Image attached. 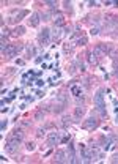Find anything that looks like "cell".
I'll use <instances>...</instances> for the list:
<instances>
[{
    "label": "cell",
    "mask_w": 118,
    "mask_h": 164,
    "mask_svg": "<svg viewBox=\"0 0 118 164\" xmlns=\"http://www.w3.org/2000/svg\"><path fill=\"white\" fill-rule=\"evenodd\" d=\"M27 14L28 13L25 11V9H11L9 14H8V22L9 24H17L19 21H22Z\"/></svg>",
    "instance_id": "6da1fadb"
},
{
    "label": "cell",
    "mask_w": 118,
    "mask_h": 164,
    "mask_svg": "<svg viewBox=\"0 0 118 164\" xmlns=\"http://www.w3.org/2000/svg\"><path fill=\"white\" fill-rule=\"evenodd\" d=\"M109 49H110L109 44L99 43V44H96V46L93 47V54H95L98 58H102V57H106L107 54H109Z\"/></svg>",
    "instance_id": "7a4b0ae2"
},
{
    "label": "cell",
    "mask_w": 118,
    "mask_h": 164,
    "mask_svg": "<svg viewBox=\"0 0 118 164\" xmlns=\"http://www.w3.org/2000/svg\"><path fill=\"white\" fill-rule=\"evenodd\" d=\"M38 41L41 46H47L49 41H51V30H49V28H43L38 35Z\"/></svg>",
    "instance_id": "3957f363"
},
{
    "label": "cell",
    "mask_w": 118,
    "mask_h": 164,
    "mask_svg": "<svg viewBox=\"0 0 118 164\" xmlns=\"http://www.w3.org/2000/svg\"><path fill=\"white\" fill-rule=\"evenodd\" d=\"M98 125H99V120H98V117L95 115H91V117H88L85 122H83V128L88 131H93V130H96Z\"/></svg>",
    "instance_id": "277c9868"
},
{
    "label": "cell",
    "mask_w": 118,
    "mask_h": 164,
    "mask_svg": "<svg viewBox=\"0 0 118 164\" xmlns=\"http://www.w3.org/2000/svg\"><path fill=\"white\" fill-rule=\"evenodd\" d=\"M9 139H14V141H17V142H22L24 139H25V133H24L22 128H14V130L9 133Z\"/></svg>",
    "instance_id": "5b68a950"
},
{
    "label": "cell",
    "mask_w": 118,
    "mask_h": 164,
    "mask_svg": "<svg viewBox=\"0 0 118 164\" xmlns=\"http://www.w3.org/2000/svg\"><path fill=\"white\" fill-rule=\"evenodd\" d=\"M19 144L21 142H17V141H14V139H7V142H5V152L7 153H14L19 148Z\"/></svg>",
    "instance_id": "8992f818"
},
{
    "label": "cell",
    "mask_w": 118,
    "mask_h": 164,
    "mask_svg": "<svg viewBox=\"0 0 118 164\" xmlns=\"http://www.w3.org/2000/svg\"><path fill=\"white\" fill-rule=\"evenodd\" d=\"M52 19H54V27H63L65 26V16H63V13H60V11H55L54 13V16H52Z\"/></svg>",
    "instance_id": "52a82bcc"
},
{
    "label": "cell",
    "mask_w": 118,
    "mask_h": 164,
    "mask_svg": "<svg viewBox=\"0 0 118 164\" xmlns=\"http://www.w3.org/2000/svg\"><path fill=\"white\" fill-rule=\"evenodd\" d=\"M39 22H41V13H38V11L32 13L30 19H28V26L30 27H38Z\"/></svg>",
    "instance_id": "ba28073f"
},
{
    "label": "cell",
    "mask_w": 118,
    "mask_h": 164,
    "mask_svg": "<svg viewBox=\"0 0 118 164\" xmlns=\"http://www.w3.org/2000/svg\"><path fill=\"white\" fill-rule=\"evenodd\" d=\"M60 136H62V133H57V131L51 133V134H49V137H47V144H49V145H57L58 142H62Z\"/></svg>",
    "instance_id": "9c48e42d"
},
{
    "label": "cell",
    "mask_w": 118,
    "mask_h": 164,
    "mask_svg": "<svg viewBox=\"0 0 118 164\" xmlns=\"http://www.w3.org/2000/svg\"><path fill=\"white\" fill-rule=\"evenodd\" d=\"M2 54H5V57H7V58H14V57H16L19 52L16 51L14 44H9V46H8L7 49H5V52H2Z\"/></svg>",
    "instance_id": "30bf717a"
},
{
    "label": "cell",
    "mask_w": 118,
    "mask_h": 164,
    "mask_svg": "<svg viewBox=\"0 0 118 164\" xmlns=\"http://www.w3.org/2000/svg\"><path fill=\"white\" fill-rule=\"evenodd\" d=\"M66 153L63 150H57L54 153V163H66Z\"/></svg>",
    "instance_id": "8fae6325"
},
{
    "label": "cell",
    "mask_w": 118,
    "mask_h": 164,
    "mask_svg": "<svg viewBox=\"0 0 118 164\" xmlns=\"http://www.w3.org/2000/svg\"><path fill=\"white\" fill-rule=\"evenodd\" d=\"M95 104L96 106H102L104 104V90H98L96 92V95H95Z\"/></svg>",
    "instance_id": "7c38bea8"
},
{
    "label": "cell",
    "mask_w": 118,
    "mask_h": 164,
    "mask_svg": "<svg viewBox=\"0 0 118 164\" xmlns=\"http://www.w3.org/2000/svg\"><path fill=\"white\" fill-rule=\"evenodd\" d=\"M65 32V30H62L60 27H54L52 28V32H51V39H54V41H57V39H60L62 36V33Z\"/></svg>",
    "instance_id": "4fadbf2b"
},
{
    "label": "cell",
    "mask_w": 118,
    "mask_h": 164,
    "mask_svg": "<svg viewBox=\"0 0 118 164\" xmlns=\"http://www.w3.org/2000/svg\"><path fill=\"white\" fill-rule=\"evenodd\" d=\"M83 114H85V107H83V106H77L76 111H74V118H76V120H80V118L83 117Z\"/></svg>",
    "instance_id": "5bb4252c"
},
{
    "label": "cell",
    "mask_w": 118,
    "mask_h": 164,
    "mask_svg": "<svg viewBox=\"0 0 118 164\" xmlns=\"http://www.w3.org/2000/svg\"><path fill=\"white\" fill-rule=\"evenodd\" d=\"M24 33H25V27L17 26V27L11 32V36H21V35H24Z\"/></svg>",
    "instance_id": "9a60e30c"
},
{
    "label": "cell",
    "mask_w": 118,
    "mask_h": 164,
    "mask_svg": "<svg viewBox=\"0 0 118 164\" xmlns=\"http://www.w3.org/2000/svg\"><path fill=\"white\" fill-rule=\"evenodd\" d=\"M112 60H117L118 58V49L117 47H114V46H110V49H109V54H107Z\"/></svg>",
    "instance_id": "2e32d148"
},
{
    "label": "cell",
    "mask_w": 118,
    "mask_h": 164,
    "mask_svg": "<svg viewBox=\"0 0 118 164\" xmlns=\"http://www.w3.org/2000/svg\"><path fill=\"white\" fill-rule=\"evenodd\" d=\"M88 62H90L91 65H96V63H98V57L93 52H88Z\"/></svg>",
    "instance_id": "e0dca14e"
},
{
    "label": "cell",
    "mask_w": 118,
    "mask_h": 164,
    "mask_svg": "<svg viewBox=\"0 0 118 164\" xmlns=\"http://www.w3.org/2000/svg\"><path fill=\"white\" fill-rule=\"evenodd\" d=\"M72 66H76L77 69H80V71H83V69H85V66H83V62L79 60V58H76V60H74V65H72Z\"/></svg>",
    "instance_id": "ac0fdd59"
},
{
    "label": "cell",
    "mask_w": 118,
    "mask_h": 164,
    "mask_svg": "<svg viewBox=\"0 0 118 164\" xmlns=\"http://www.w3.org/2000/svg\"><path fill=\"white\" fill-rule=\"evenodd\" d=\"M33 55H35V47H33L32 44H28L27 46V58H30Z\"/></svg>",
    "instance_id": "d6986e66"
},
{
    "label": "cell",
    "mask_w": 118,
    "mask_h": 164,
    "mask_svg": "<svg viewBox=\"0 0 118 164\" xmlns=\"http://www.w3.org/2000/svg\"><path fill=\"white\" fill-rule=\"evenodd\" d=\"M52 16H54V14H52V13H49V11L41 13V19H43V21H51Z\"/></svg>",
    "instance_id": "ffe728a7"
},
{
    "label": "cell",
    "mask_w": 118,
    "mask_h": 164,
    "mask_svg": "<svg viewBox=\"0 0 118 164\" xmlns=\"http://www.w3.org/2000/svg\"><path fill=\"white\" fill-rule=\"evenodd\" d=\"M87 43H88V38H87V36H80V38H79L77 41H76L77 46H85Z\"/></svg>",
    "instance_id": "44dd1931"
},
{
    "label": "cell",
    "mask_w": 118,
    "mask_h": 164,
    "mask_svg": "<svg viewBox=\"0 0 118 164\" xmlns=\"http://www.w3.org/2000/svg\"><path fill=\"white\" fill-rule=\"evenodd\" d=\"M33 118H35V120H44V112L43 111H36Z\"/></svg>",
    "instance_id": "7402d4cb"
},
{
    "label": "cell",
    "mask_w": 118,
    "mask_h": 164,
    "mask_svg": "<svg viewBox=\"0 0 118 164\" xmlns=\"http://www.w3.org/2000/svg\"><path fill=\"white\" fill-rule=\"evenodd\" d=\"M14 44V47H16V51L17 52H22V49H24V44L21 41H17V43H13Z\"/></svg>",
    "instance_id": "603a6c76"
},
{
    "label": "cell",
    "mask_w": 118,
    "mask_h": 164,
    "mask_svg": "<svg viewBox=\"0 0 118 164\" xmlns=\"http://www.w3.org/2000/svg\"><path fill=\"white\" fill-rule=\"evenodd\" d=\"M25 148H27V152H33V150H35V144H33V142H27Z\"/></svg>",
    "instance_id": "cb8c5ba5"
},
{
    "label": "cell",
    "mask_w": 118,
    "mask_h": 164,
    "mask_svg": "<svg viewBox=\"0 0 118 164\" xmlns=\"http://www.w3.org/2000/svg\"><path fill=\"white\" fill-rule=\"evenodd\" d=\"M72 3L71 2H63V8H65L66 9V11H72Z\"/></svg>",
    "instance_id": "d4e9b609"
},
{
    "label": "cell",
    "mask_w": 118,
    "mask_h": 164,
    "mask_svg": "<svg viewBox=\"0 0 118 164\" xmlns=\"http://www.w3.org/2000/svg\"><path fill=\"white\" fill-rule=\"evenodd\" d=\"M44 136H46V130H44V128H39L36 131V137H44Z\"/></svg>",
    "instance_id": "484cf974"
},
{
    "label": "cell",
    "mask_w": 118,
    "mask_h": 164,
    "mask_svg": "<svg viewBox=\"0 0 118 164\" xmlns=\"http://www.w3.org/2000/svg\"><path fill=\"white\" fill-rule=\"evenodd\" d=\"M83 101H85V98H83V95H80V96H76V103L79 104V106H83Z\"/></svg>",
    "instance_id": "4316f807"
},
{
    "label": "cell",
    "mask_w": 118,
    "mask_h": 164,
    "mask_svg": "<svg viewBox=\"0 0 118 164\" xmlns=\"http://www.w3.org/2000/svg\"><path fill=\"white\" fill-rule=\"evenodd\" d=\"M63 49H65V52H72V44L71 43H66L65 46H63Z\"/></svg>",
    "instance_id": "83f0119b"
},
{
    "label": "cell",
    "mask_w": 118,
    "mask_h": 164,
    "mask_svg": "<svg viewBox=\"0 0 118 164\" xmlns=\"http://www.w3.org/2000/svg\"><path fill=\"white\" fill-rule=\"evenodd\" d=\"M51 9H57V2H44Z\"/></svg>",
    "instance_id": "f1b7e54d"
},
{
    "label": "cell",
    "mask_w": 118,
    "mask_h": 164,
    "mask_svg": "<svg viewBox=\"0 0 118 164\" xmlns=\"http://www.w3.org/2000/svg\"><path fill=\"white\" fill-rule=\"evenodd\" d=\"M80 36H83V35H82V32H77V33H74V35H72V41H77V39L80 38Z\"/></svg>",
    "instance_id": "f546056e"
},
{
    "label": "cell",
    "mask_w": 118,
    "mask_h": 164,
    "mask_svg": "<svg viewBox=\"0 0 118 164\" xmlns=\"http://www.w3.org/2000/svg\"><path fill=\"white\" fill-rule=\"evenodd\" d=\"M71 92L74 93L76 96H79V93H80V88H79V87H72V88H71Z\"/></svg>",
    "instance_id": "4dcf8cb0"
},
{
    "label": "cell",
    "mask_w": 118,
    "mask_h": 164,
    "mask_svg": "<svg viewBox=\"0 0 118 164\" xmlns=\"http://www.w3.org/2000/svg\"><path fill=\"white\" fill-rule=\"evenodd\" d=\"M8 35H11V33H9V30H8V28H2V36L5 38V36H8Z\"/></svg>",
    "instance_id": "1f68e13d"
},
{
    "label": "cell",
    "mask_w": 118,
    "mask_h": 164,
    "mask_svg": "<svg viewBox=\"0 0 118 164\" xmlns=\"http://www.w3.org/2000/svg\"><path fill=\"white\" fill-rule=\"evenodd\" d=\"M22 126H32V120H22Z\"/></svg>",
    "instance_id": "d6a6232c"
},
{
    "label": "cell",
    "mask_w": 118,
    "mask_h": 164,
    "mask_svg": "<svg viewBox=\"0 0 118 164\" xmlns=\"http://www.w3.org/2000/svg\"><path fill=\"white\" fill-rule=\"evenodd\" d=\"M90 33H91V35H98V33H99V28H98V27H93L91 30H90Z\"/></svg>",
    "instance_id": "836d02e7"
},
{
    "label": "cell",
    "mask_w": 118,
    "mask_h": 164,
    "mask_svg": "<svg viewBox=\"0 0 118 164\" xmlns=\"http://www.w3.org/2000/svg\"><path fill=\"white\" fill-rule=\"evenodd\" d=\"M112 163H118V155H114L112 156V160H110Z\"/></svg>",
    "instance_id": "e575fe53"
},
{
    "label": "cell",
    "mask_w": 118,
    "mask_h": 164,
    "mask_svg": "<svg viewBox=\"0 0 118 164\" xmlns=\"http://www.w3.org/2000/svg\"><path fill=\"white\" fill-rule=\"evenodd\" d=\"M5 128H7V120L2 122V130H5Z\"/></svg>",
    "instance_id": "d590c367"
},
{
    "label": "cell",
    "mask_w": 118,
    "mask_h": 164,
    "mask_svg": "<svg viewBox=\"0 0 118 164\" xmlns=\"http://www.w3.org/2000/svg\"><path fill=\"white\" fill-rule=\"evenodd\" d=\"M98 5H99L98 2H90V7H98Z\"/></svg>",
    "instance_id": "8d00e7d4"
},
{
    "label": "cell",
    "mask_w": 118,
    "mask_h": 164,
    "mask_svg": "<svg viewBox=\"0 0 118 164\" xmlns=\"http://www.w3.org/2000/svg\"><path fill=\"white\" fill-rule=\"evenodd\" d=\"M115 76H117V77H118V71H115Z\"/></svg>",
    "instance_id": "74e56055"
},
{
    "label": "cell",
    "mask_w": 118,
    "mask_h": 164,
    "mask_svg": "<svg viewBox=\"0 0 118 164\" xmlns=\"http://www.w3.org/2000/svg\"><path fill=\"white\" fill-rule=\"evenodd\" d=\"M117 141H118V137H117Z\"/></svg>",
    "instance_id": "f35d334b"
}]
</instances>
